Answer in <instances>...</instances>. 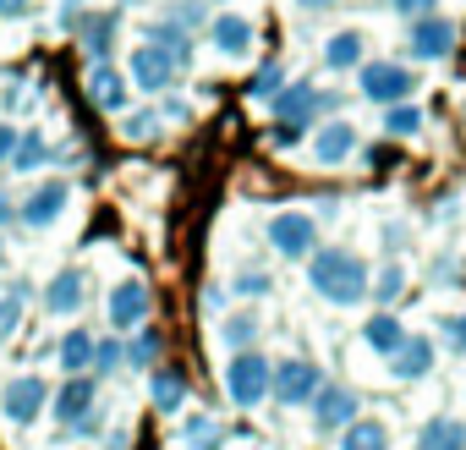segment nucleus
Returning <instances> with one entry per match:
<instances>
[{"instance_id":"nucleus-3","label":"nucleus","mask_w":466,"mask_h":450,"mask_svg":"<svg viewBox=\"0 0 466 450\" xmlns=\"http://www.w3.org/2000/svg\"><path fill=\"white\" fill-rule=\"evenodd\" d=\"M269 395H280L286 406H302V401H313V395H319V368H313L308 357H291V363L269 368Z\"/></svg>"},{"instance_id":"nucleus-28","label":"nucleus","mask_w":466,"mask_h":450,"mask_svg":"<svg viewBox=\"0 0 466 450\" xmlns=\"http://www.w3.org/2000/svg\"><path fill=\"white\" fill-rule=\"evenodd\" d=\"M400 286H406V270H384V275H379V291H373V297H384V302H390V297H400Z\"/></svg>"},{"instance_id":"nucleus-20","label":"nucleus","mask_w":466,"mask_h":450,"mask_svg":"<svg viewBox=\"0 0 466 450\" xmlns=\"http://www.w3.org/2000/svg\"><path fill=\"white\" fill-rule=\"evenodd\" d=\"M214 45H219L225 56H248L253 23H248V17H219V23H214Z\"/></svg>"},{"instance_id":"nucleus-25","label":"nucleus","mask_w":466,"mask_h":450,"mask_svg":"<svg viewBox=\"0 0 466 450\" xmlns=\"http://www.w3.org/2000/svg\"><path fill=\"white\" fill-rule=\"evenodd\" d=\"M422 127V110L417 105H390V116H384V132H395V138H411Z\"/></svg>"},{"instance_id":"nucleus-36","label":"nucleus","mask_w":466,"mask_h":450,"mask_svg":"<svg viewBox=\"0 0 466 450\" xmlns=\"http://www.w3.org/2000/svg\"><path fill=\"white\" fill-rule=\"evenodd\" d=\"M28 0H0V17H12V12H23Z\"/></svg>"},{"instance_id":"nucleus-15","label":"nucleus","mask_w":466,"mask_h":450,"mask_svg":"<svg viewBox=\"0 0 466 450\" xmlns=\"http://www.w3.org/2000/svg\"><path fill=\"white\" fill-rule=\"evenodd\" d=\"M88 406H94V379H88V373L66 379V390H61V401H56V417H61V423H77V417H88Z\"/></svg>"},{"instance_id":"nucleus-37","label":"nucleus","mask_w":466,"mask_h":450,"mask_svg":"<svg viewBox=\"0 0 466 450\" xmlns=\"http://www.w3.org/2000/svg\"><path fill=\"white\" fill-rule=\"evenodd\" d=\"M450 330H455V346H466V313H461V319H455Z\"/></svg>"},{"instance_id":"nucleus-32","label":"nucleus","mask_w":466,"mask_h":450,"mask_svg":"<svg viewBox=\"0 0 466 450\" xmlns=\"http://www.w3.org/2000/svg\"><path fill=\"white\" fill-rule=\"evenodd\" d=\"M390 12H400V17H422V12H433V0H390Z\"/></svg>"},{"instance_id":"nucleus-5","label":"nucleus","mask_w":466,"mask_h":450,"mask_svg":"<svg viewBox=\"0 0 466 450\" xmlns=\"http://www.w3.org/2000/svg\"><path fill=\"white\" fill-rule=\"evenodd\" d=\"M0 406H6V417H12V423H34V417L50 406V384H45V379H34V373H23V379H12V384H6Z\"/></svg>"},{"instance_id":"nucleus-27","label":"nucleus","mask_w":466,"mask_h":450,"mask_svg":"<svg viewBox=\"0 0 466 450\" xmlns=\"http://www.w3.org/2000/svg\"><path fill=\"white\" fill-rule=\"evenodd\" d=\"M17 319H23V297H6V302H0V341L17 330Z\"/></svg>"},{"instance_id":"nucleus-35","label":"nucleus","mask_w":466,"mask_h":450,"mask_svg":"<svg viewBox=\"0 0 466 450\" xmlns=\"http://www.w3.org/2000/svg\"><path fill=\"white\" fill-rule=\"evenodd\" d=\"M12 148H17V132H12V127H0V154H12Z\"/></svg>"},{"instance_id":"nucleus-33","label":"nucleus","mask_w":466,"mask_h":450,"mask_svg":"<svg viewBox=\"0 0 466 450\" xmlns=\"http://www.w3.org/2000/svg\"><path fill=\"white\" fill-rule=\"evenodd\" d=\"M280 88V66H264V77H253V94H275Z\"/></svg>"},{"instance_id":"nucleus-11","label":"nucleus","mask_w":466,"mask_h":450,"mask_svg":"<svg viewBox=\"0 0 466 450\" xmlns=\"http://www.w3.org/2000/svg\"><path fill=\"white\" fill-rule=\"evenodd\" d=\"M411 50H417L422 61H444V56L455 50V28H450V23H439V17H422V23H417V34H411Z\"/></svg>"},{"instance_id":"nucleus-34","label":"nucleus","mask_w":466,"mask_h":450,"mask_svg":"<svg viewBox=\"0 0 466 450\" xmlns=\"http://www.w3.org/2000/svg\"><path fill=\"white\" fill-rule=\"evenodd\" d=\"M154 346H159V341H154V335H143V341L132 346V363H148V357H154Z\"/></svg>"},{"instance_id":"nucleus-8","label":"nucleus","mask_w":466,"mask_h":450,"mask_svg":"<svg viewBox=\"0 0 466 450\" xmlns=\"http://www.w3.org/2000/svg\"><path fill=\"white\" fill-rule=\"evenodd\" d=\"M357 417V395L346 390V384H319V395H313V423L329 434V428H346Z\"/></svg>"},{"instance_id":"nucleus-10","label":"nucleus","mask_w":466,"mask_h":450,"mask_svg":"<svg viewBox=\"0 0 466 450\" xmlns=\"http://www.w3.org/2000/svg\"><path fill=\"white\" fill-rule=\"evenodd\" d=\"M66 198H72V187H66V181H45V187L23 203V220H28V225H56V220H61V209H66Z\"/></svg>"},{"instance_id":"nucleus-23","label":"nucleus","mask_w":466,"mask_h":450,"mask_svg":"<svg viewBox=\"0 0 466 450\" xmlns=\"http://www.w3.org/2000/svg\"><path fill=\"white\" fill-rule=\"evenodd\" d=\"M88 88H94V99H99L105 110H121V105H127V83H121V72H110V66H99Z\"/></svg>"},{"instance_id":"nucleus-38","label":"nucleus","mask_w":466,"mask_h":450,"mask_svg":"<svg viewBox=\"0 0 466 450\" xmlns=\"http://www.w3.org/2000/svg\"><path fill=\"white\" fill-rule=\"evenodd\" d=\"M297 6H308V12H324V6H335V0H297Z\"/></svg>"},{"instance_id":"nucleus-4","label":"nucleus","mask_w":466,"mask_h":450,"mask_svg":"<svg viewBox=\"0 0 466 450\" xmlns=\"http://www.w3.org/2000/svg\"><path fill=\"white\" fill-rule=\"evenodd\" d=\"M269 242H275L286 259H313V253H319V225H313L308 214H275Z\"/></svg>"},{"instance_id":"nucleus-6","label":"nucleus","mask_w":466,"mask_h":450,"mask_svg":"<svg viewBox=\"0 0 466 450\" xmlns=\"http://www.w3.org/2000/svg\"><path fill=\"white\" fill-rule=\"evenodd\" d=\"M127 72H132V83H137L143 94H159V88H170V77H176V61H170L165 50H154V45H143V50H132V61H127Z\"/></svg>"},{"instance_id":"nucleus-31","label":"nucleus","mask_w":466,"mask_h":450,"mask_svg":"<svg viewBox=\"0 0 466 450\" xmlns=\"http://www.w3.org/2000/svg\"><path fill=\"white\" fill-rule=\"evenodd\" d=\"M110 28H116V23H94V34H88V50H94V56H105V50H110V39H116Z\"/></svg>"},{"instance_id":"nucleus-21","label":"nucleus","mask_w":466,"mask_h":450,"mask_svg":"<svg viewBox=\"0 0 466 450\" xmlns=\"http://www.w3.org/2000/svg\"><path fill=\"white\" fill-rule=\"evenodd\" d=\"M362 341L373 346V352H384V357H395L400 352V341H406V330L390 319V313H379V319H368V330H362Z\"/></svg>"},{"instance_id":"nucleus-1","label":"nucleus","mask_w":466,"mask_h":450,"mask_svg":"<svg viewBox=\"0 0 466 450\" xmlns=\"http://www.w3.org/2000/svg\"><path fill=\"white\" fill-rule=\"evenodd\" d=\"M308 275H313V291H319L324 302L351 308V302H362V297H368V264H362V259H351V253H340V248L313 253Z\"/></svg>"},{"instance_id":"nucleus-29","label":"nucleus","mask_w":466,"mask_h":450,"mask_svg":"<svg viewBox=\"0 0 466 450\" xmlns=\"http://www.w3.org/2000/svg\"><path fill=\"white\" fill-rule=\"evenodd\" d=\"M237 291H242V297H264V291H269V275H264V270H258V275L248 270V275L237 281Z\"/></svg>"},{"instance_id":"nucleus-7","label":"nucleus","mask_w":466,"mask_h":450,"mask_svg":"<svg viewBox=\"0 0 466 450\" xmlns=\"http://www.w3.org/2000/svg\"><path fill=\"white\" fill-rule=\"evenodd\" d=\"M417 88V72H406V66H390V61H379V66H368L362 72V94L368 99H379V105H390V99H406Z\"/></svg>"},{"instance_id":"nucleus-9","label":"nucleus","mask_w":466,"mask_h":450,"mask_svg":"<svg viewBox=\"0 0 466 450\" xmlns=\"http://www.w3.org/2000/svg\"><path fill=\"white\" fill-rule=\"evenodd\" d=\"M143 319H148V291H143V281L116 286V297H110V324H116V330H137Z\"/></svg>"},{"instance_id":"nucleus-12","label":"nucleus","mask_w":466,"mask_h":450,"mask_svg":"<svg viewBox=\"0 0 466 450\" xmlns=\"http://www.w3.org/2000/svg\"><path fill=\"white\" fill-rule=\"evenodd\" d=\"M319 105V94L302 83V88H286L275 99V116H280V138H297V127H308V110Z\"/></svg>"},{"instance_id":"nucleus-18","label":"nucleus","mask_w":466,"mask_h":450,"mask_svg":"<svg viewBox=\"0 0 466 450\" xmlns=\"http://www.w3.org/2000/svg\"><path fill=\"white\" fill-rule=\"evenodd\" d=\"M340 450H390V428H384V423H373V417H362V423H346V434H340Z\"/></svg>"},{"instance_id":"nucleus-16","label":"nucleus","mask_w":466,"mask_h":450,"mask_svg":"<svg viewBox=\"0 0 466 450\" xmlns=\"http://www.w3.org/2000/svg\"><path fill=\"white\" fill-rule=\"evenodd\" d=\"M83 297H88V291H83V275H77V270H61V275L50 281V297H45V302H50V313H77Z\"/></svg>"},{"instance_id":"nucleus-14","label":"nucleus","mask_w":466,"mask_h":450,"mask_svg":"<svg viewBox=\"0 0 466 450\" xmlns=\"http://www.w3.org/2000/svg\"><path fill=\"white\" fill-rule=\"evenodd\" d=\"M351 148H357V132H351V121H335V127H324V132H319V143H313V159H319V165H340Z\"/></svg>"},{"instance_id":"nucleus-17","label":"nucleus","mask_w":466,"mask_h":450,"mask_svg":"<svg viewBox=\"0 0 466 450\" xmlns=\"http://www.w3.org/2000/svg\"><path fill=\"white\" fill-rule=\"evenodd\" d=\"M154 406L159 412H181L187 406V373L181 368H159L154 373Z\"/></svg>"},{"instance_id":"nucleus-24","label":"nucleus","mask_w":466,"mask_h":450,"mask_svg":"<svg viewBox=\"0 0 466 450\" xmlns=\"http://www.w3.org/2000/svg\"><path fill=\"white\" fill-rule=\"evenodd\" d=\"M61 363H66L72 373H83V368L94 363V335H88V330H72V335L61 341Z\"/></svg>"},{"instance_id":"nucleus-26","label":"nucleus","mask_w":466,"mask_h":450,"mask_svg":"<svg viewBox=\"0 0 466 450\" xmlns=\"http://www.w3.org/2000/svg\"><path fill=\"white\" fill-rule=\"evenodd\" d=\"M39 159H45V138H39V132H28V138L17 143V159H12V165H23V170H34Z\"/></svg>"},{"instance_id":"nucleus-2","label":"nucleus","mask_w":466,"mask_h":450,"mask_svg":"<svg viewBox=\"0 0 466 450\" xmlns=\"http://www.w3.org/2000/svg\"><path fill=\"white\" fill-rule=\"evenodd\" d=\"M225 390H230L237 406H258L269 395V357L264 352H237L230 368H225Z\"/></svg>"},{"instance_id":"nucleus-13","label":"nucleus","mask_w":466,"mask_h":450,"mask_svg":"<svg viewBox=\"0 0 466 450\" xmlns=\"http://www.w3.org/2000/svg\"><path fill=\"white\" fill-rule=\"evenodd\" d=\"M428 368H433V341H422V335L417 341H400V352L390 357V373L395 379H422Z\"/></svg>"},{"instance_id":"nucleus-30","label":"nucleus","mask_w":466,"mask_h":450,"mask_svg":"<svg viewBox=\"0 0 466 450\" xmlns=\"http://www.w3.org/2000/svg\"><path fill=\"white\" fill-rule=\"evenodd\" d=\"M225 341H230V346H248V341H253V319H230V324H225Z\"/></svg>"},{"instance_id":"nucleus-19","label":"nucleus","mask_w":466,"mask_h":450,"mask_svg":"<svg viewBox=\"0 0 466 450\" xmlns=\"http://www.w3.org/2000/svg\"><path fill=\"white\" fill-rule=\"evenodd\" d=\"M417 450H466V428L455 417H433L417 439Z\"/></svg>"},{"instance_id":"nucleus-22","label":"nucleus","mask_w":466,"mask_h":450,"mask_svg":"<svg viewBox=\"0 0 466 450\" xmlns=\"http://www.w3.org/2000/svg\"><path fill=\"white\" fill-rule=\"evenodd\" d=\"M324 61H329L335 72L357 66V61H362V34H335V39L324 45Z\"/></svg>"}]
</instances>
